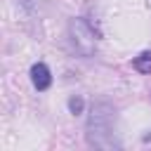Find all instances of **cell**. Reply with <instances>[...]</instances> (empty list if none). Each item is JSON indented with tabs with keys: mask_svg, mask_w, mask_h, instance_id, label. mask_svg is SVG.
<instances>
[{
	"mask_svg": "<svg viewBox=\"0 0 151 151\" xmlns=\"http://www.w3.org/2000/svg\"><path fill=\"white\" fill-rule=\"evenodd\" d=\"M87 137H90V144L94 146H104V134H111L113 130V111L106 106V104H94L92 106V113H90V123H87Z\"/></svg>",
	"mask_w": 151,
	"mask_h": 151,
	"instance_id": "cell-1",
	"label": "cell"
},
{
	"mask_svg": "<svg viewBox=\"0 0 151 151\" xmlns=\"http://www.w3.org/2000/svg\"><path fill=\"white\" fill-rule=\"evenodd\" d=\"M71 35H73V42H76L78 52H83V54L92 52V47H94V33H92V28L83 19H73L71 21Z\"/></svg>",
	"mask_w": 151,
	"mask_h": 151,
	"instance_id": "cell-2",
	"label": "cell"
},
{
	"mask_svg": "<svg viewBox=\"0 0 151 151\" xmlns=\"http://www.w3.org/2000/svg\"><path fill=\"white\" fill-rule=\"evenodd\" d=\"M31 80L38 90H47L50 83H52V76H50V68L45 64H33L31 66Z\"/></svg>",
	"mask_w": 151,
	"mask_h": 151,
	"instance_id": "cell-3",
	"label": "cell"
},
{
	"mask_svg": "<svg viewBox=\"0 0 151 151\" xmlns=\"http://www.w3.org/2000/svg\"><path fill=\"white\" fill-rule=\"evenodd\" d=\"M132 66H134L139 73H151V52H142L139 57H134Z\"/></svg>",
	"mask_w": 151,
	"mask_h": 151,
	"instance_id": "cell-4",
	"label": "cell"
},
{
	"mask_svg": "<svg viewBox=\"0 0 151 151\" xmlns=\"http://www.w3.org/2000/svg\"><path fill=\"white\" fill-rule=\"evenodd\" d=\"M68 109H71L73 113H80V111H83V99H80V97H73V99L68 101Z\"/></svg>",
	"mask_w": 151,
	"mask_h": 151,
	"instance_id": "cell-5",
	"label": "cell"
}]
</instances>
